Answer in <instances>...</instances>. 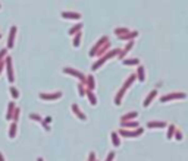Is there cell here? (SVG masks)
<instances>
[{"mask_svg":"<svg viewBox=\"0 0 188 161\" xmlns=\"http://www.w3.org/2000/svg\"><path fill=\"white\" fill-rule=\"evenodd\" d=\"M63 71V73H68V75H72V76H75L79 82H82V84H85V79H87V76L84 75L82 72H79V71H75V69H72V67H63L62 69Z\"/></svg>","mask_w":188,"mask_h":161,"instance_id":"1","label":"cell"},{"mask_svg":"<svg viewBox=\"0 0 188 161\" xmlns=\"http://www.w3.org/2000/svg\"><path fill=\"white\" fill-rule=\"evenodd\" d=\"M187 98V94L185 92H170V94H166L163 95L160 101L162 103H168V101H172V100H184Z\"/></svg>","mask_w":188,"mask_h":161,"instance_id":"2","label":"cell"},{"mask_svg":"<svg viewBox=\"0 0 188 161\" xmlns=\"http://www.w3.org/2000/svg\"><path fill=\"white\" fill-rule=\"evenodd\" d=\"M143 132H144L143 128H137V130H125V129H121V130L118 132V135H121V136H124V138H135V136L143 135Z\"/></svg>","mask_w":188,"mask_h":161,"instance_id":"3","label":"cell"},{"mask_svg":"<svg viewBox=\"0 0 188 161\" xmlns=\"http://www.w3.org/2000/svg\"><path fill=\"white\" fill-rule=\"evenodd\" d=\"M5 62H6V71H8V80L10 84L15 80V75H13V66H12V59L9 56L5 57Z\"/></svg>","mask_w":188,"mask_h":161,"instance_id":"4","label":"cell"},{"mask_svg":"<svg viewBox=\"0 0 188 161\" xmlns=\"http://www.w3.org/2000/svg\"><path fill=\"white\" fill-rule=\"evenodd\" d=\"M62 97V92L60 91H56L53 94H46V92H40V98L46 100V101H53V100H59Z\"/></svg>","mask_w":188,"mask_h":161,"instance_id":"5","label":"cell"},{"mask_svg":"<svg viewBox=\"0 0 188 161\" xmlns=\"http://www.w3.org/2000/svg\"><path fill=\"white\" fill-rule=\"evenodd\" d=\"M107 41H109V37H106V35H104V37H101L100 40H99V41H97L96 43V46H94V47L91 48V50H90V56L91 57H94V54H96V51L97 50H99V48L101 47V46H103V44L104 43H107Z\"/></svg>","mask_w":188,"mask_h":161,"instance_id":"6","label":"cell"},{"mask_svg":"<svg viewBox=\"0 0 188 161\" xmlns=\"http://www.w3.org/2000/svg\"><path fill=\"white\" fill-rule=\"evenodd\" d=\"M138 37V32L137 31H130V32L124 34V35H118V38L121 40V41H131V40H134V38Z\"/></svg>","mask_w":188,"mask_h":161,"instance_id":"7","label":"cell"},{"mask_svg":"<svg viewBox=\"0 0 188 161\" xmlns=\"http://www.w3.org/2000/svg\"><path fill=\"white\" fill-rule=\"evenodd\" d=\"M109 48H110V41H107V43H104L103 46H101L99 50L96 51V54H94V57H101V56H104L107 51H109Z\"/></svg>","mask_w":188,"mask_h":161,"instance_id":"8","label":"cell"},{"mask_svg":"<svg viewBox=\"0 0 188 161\" xmlns=\"http://www.w3.org/2000/svg\"><path fill=\"white\" fill-rule=\"evenodd\" d=\"M16 31H18V28L16 27H12L10 28V32H9V40H8V48H12L15 44V35H16Z\"/></svg>","mask_w":188,"mask_h":161,"instance_id":"9","label":"cell"},{"mask_svg":"<svg viewBox=\"0 0 188 161\" xmlns=\"http://www.w3.org/2000/svg\"><path fill=\"white\" fill-rule=\"evenodd\" d=\"M60 16L65 19H74V21H78V19L81 18V13H78V12H62Z\"/></svg>","mask_w":188,"mask_h":161,"instance_id":"10","label":"cell"},{"mask_svg":"<svg viewBox=\"0 0 188 161\" xmlns=\"http://www.w3.org/2000/svg\"><path fill=\"white\" fill-rule=\"evenodd\" d=\"M85 88H87L88 91H93L96 88V80H94V76L93 75L87 76V79H85Z\"/></svg>","mask_w":188,"mask_h":161,"instance_id":"11","label":"cell"},{"mask_svg":"<svg viewBox=\"0 0 188 161\" xmlns=\"http://www.w3.org/2000/svg\"><path fill=\"white\" fill-rule=\"evenodd\" d=\"M109 59H110V57L107 56V53H106V54H104V56L99 57V60H97V62L94 63V65H93V67H91V69H93V71H97V69H99V67H100V66H101V65H103V63H104V62H107Z\"/></svg>","mask_w":188,"mask_h":161,"instance_id":"12","label":"cell"},{"mask_svg":"<svg viewBox=\"0 0 188 161\" xmlns=\"http://www.w3.org/2000/svg\"><path fill=\"white\" fill-rule=\"evenodd\" d=\"M122 129H137L140 128L138 122H132V120H128V122H121Z\"/></svg>","mask_w":188,"mask_h":161,"instance_id":"13","label":"cell"},{"mask_svg":"<svg viewBox=\"0 0 188 161\" xmlns=\"http://www.w3.org/2000/svg\"><path fill=\"white\" fill-rule=\"evenodd\" d=\"M156 95H157V90H153L149 95H147V98L144 100V103H143V105H144V107H149V105L151 104V101H153V100L156 98Z\"/></svg>","mask_w":188,"mask_h":161,"instance_id":"14","label":"cell"},{"mask_svg":"<svg viewBox=\"0 0 188 161\" xmlns=\"http://www.w3.org/2000/svg\"><path fill=\"white\" fill-rule=\"evenodd\" d=\"M71 109H72V113L75 114L78 119H81V120H85V119H87V117H85V114L79 110V107H78L77 104H72V105H71Z\"/></svg>","mask_w":188,"mask_h":161,"instance_id":"15","label":"cell"},{"mask_svg":"<svg viewBox=\"0 0 188 161\" xmlns=\"http://www.w3.org/2000/svg\"><path fill=\"white\" fill-rule=\"evenodd\" d=\"M125 92H126L125 88H121V90H119V92L116 94V97H115V104H116V105H121L122 98H124V95H125Z\"/></svg>","mask_w":188,"mask_h":161,"instance_id":"16","label":"cell"},{"mask_svg":"<svg viewBox=\"0 0 188 161\" xmlns=\"http://www.w3.org/2000/svg\"><path fill=\"white\" fill-rule=\"evenodd\" d=\"M15 109H16L15 103H9V104H8V113H6V120H12V116H13Z\"/></svg>","mask_w":188,"mask_h":161,"instance_id":"17","label":"cell"},{"mask_svg":"<svg viewBox=\"0 0 188 161\" xmlns=\"http://www.w3.org/2000/svg\"><path fill=\"white\" fill-rule=\"evenodd\" d=\"M147 128L149 129H156V128L162 129V128H166V123H165V122H149V123H147Z\"/></svg>","mask_w":188,"mask_h":161,"instance_id":"18","label":"cell"},{"mask_svg":"<svg viewBox=\"0 0 188 161\" xmlns=\"http://www.w3.org/2000/svg\"><path fill=\"white\" fill-rule=\"evenodd\" d=\"M137 79L140 80V82H144L145 80V71L143 66H138V69H137Z\"/></svg>","mask_w":188,"mask_h":161,"instance_id":"19","label":"cell"},{"mask_svg":"<svg viewBox=\"0 0 188 161\" xmlns=\"http://www.w3.org/2000/svg\"><path fill=\"white\" fill-rule=\"evenodd\" d=\"M137 116H138V113L137 111H130V113L124 114L121 117V122H128V120H131V119H137Z\"/></svg>","mask_w":188,"mask_h":161,"instance_id":"20","label":"cell"},{"mask_svg":"<svg viewBox=\"0 0 188 161\" xmlns=\"http://www.w3.org/2000/svg\"><path fill=\"white\" fill-rule=\"evenodd\" d=\"M137 79V75H135V73H132V75H130V78H128V79L125 80V84H124V86H122V88H125V90H128V88H130L131 85H132V84H134V80Z\"/></svg>","mask_w":188,"mask_h":161,"instance_id":"21","label":"cell"},{"mask_svg":"<svg viewBox=\"0 0 188 161\" xmlns=\"http://www.w3.org/2000/svg\"><path fill=\"white\" fill-rule=\"evenodd\" d=\"M85 95L88 97V101H90V104H91V105H96V104H97V98H96V95L93 94V91H88V90H87Z\"/></svg>","mask_w":188,"mask_h":161,"instance_id":"22","label":"cell"},{"mask_svg":"<svg viewBox=\"0 0 188 161\" xmlns=\"http://www.w3.org/2000/svg\"><path fill=\"white\" fill-rule=\"evenodd\" d=\"M122 63L126 66H135V65H140V60L138 59H125V60H122Z\"/></svg>","mask_w":188,"mask_h":161,"instance_id":"23","label":"cell"},{"mask_svg":"<svg viewBox=\"0 0 188 161\" xmlns=\"http://www.w3.org/2000/svg\"><path fill=\"white\" fill-rule=\"evenodd\" d=\"M81 37H82V35H81V31L74 35V41H72V46H74V47H79V44H81Z\"/></svg>","mask_w":188,"mask_h":161,"instance_id":"24","label":"cell"},{"mask_svg":"<svg viewBox=\"0 0 188 161\" xmlns=\"http://www.w3.org/2000/svg\"><path fill=\"white\" fill-rule=\"evenodd\" d=\"M110 138H112V142H113V145H115V147H119V145H121V141H119V135H118L116 132H112Z\"/></svg>","mask_w":188,"mask_h":161,"instance_id":"25","label":"cell"},{"mask_svg":"<svg viewBox=\"0 0 188 161\" xmlns=\"http://www.w3.org/2000/svg\"><path fill=\"white\" fill-rule=\"evenodd\" d=\"M15 136H16V122H13L9 128V138L10 139H13Z\"/></svg>","mask_w":188,"mask_h":161,"instance_id":"26","label":"cell"},{"mask_svg":"<svg viewBox=\"0 0 188 161\" xmlns=\"http://www.w3.org/2000/svg\"><path fill=\"white\" fill-rule=\"evenodd\" d=\"M175 130H176L175 124H170V126L168 128V133H166V138H168V139H172V136L175 135Z\"/></svg>","mask_w":188,"mask_h":161,"instance_id":"27","label":"cell"},{"mask_svg":"<svg viewBox=\"0 0 188 161\" xmlns=\"http://www.w3.org/2000/svg\"><path fill=\"white\" fill-rule=\"evenodd\" d=\"M78 88V94H79V97H84L85 95V92H87V88H85V84H79V85L77 86Z\"/></svg>","mask_w":188,"mask_h":161,"instance_id":"28","label":"cell"},{"mask_svg":"<svg viewBox=\"0 0 188 161\" xmlns=\"http://www.w3.org/2000/svg\"><path fill=\"white\" fill-rule=\"evenodd\" d=\"M82 28V24H77V25H74L72 28L69 29V34H71V35H75V34L77 32H79V29Z\"/></svg>","mask_w":188,"mask_h":161,"instance_id":"29","label":"cell"},{"mask_svg":"<svg viewBox=\"0 0 188 161\" xmlns=\"http://www.w3.org/2000/svg\"><path fill=\"white\" fill-rule=\"evenodd\" d=\"M131 29H128V28H122V27H119V28H116L115 29V34H116V37L118 35H124V34H126V32H130Z\"/></svg>","mask_w":188,"mask_h":161,"instance_id":"30","label":"cell"},{"mask_svg":"<svg viewBox=\"0 0 188 161\" xmlns=\"http://www.w3.org/2000/svg\"><path fill=\"white\" fill-rule=\"evenodd\" d=\"M10 95H12V98H18V97H19V91L16 90V88H15V86H10Z\"/></svg>","mask_w":188,"mask_h":161,"instance_id":"31","label":"cell"},{"mask_svg":"<svg viewBox=\"0 0 188 161\" xmlns=\"http://www.w3.org/2000/svg\"><path fill=\"white\" fill-rule=\"evenodd\" d=\"M19 114H21V110L16 107V109H15V111H13V116H12V120H13V122H18V119H19Z\"/></svg>","mask_w":188,"mask_h":161,"instance_id":"32","label":"cell"},{"mask_svg":"<svg viewBox=\"0 0 188 161\" xmlns=\"http://www.w3.org/2000/svg\"><path fill=\"white\" fill-rule=\"evenodd\" d=\"M29 119H33V120H35V122H38V123H43V119L40 117L38 114H35V113L29 114Z\"/></svg>","mask_w":188,"mask_h":161,"instance_id":"33","label":"cell"},{"mask_svg":"<svg viewBox=\"0 0 188 161\" xmlns=\"http://www.w3.org/2000/svg\"><path fill=\"white\" fill-rule=\"evenodd\" d=\"M6 53H8V48H3V50H0V63L3 62V60H5Z\"/></svg>","mask_w":188,"mask_h":161,"instance_id":"34","label":"cell"},{"mask_svg":"<svg viewBox=\"0 0 188 161\" xmlns=\"http://www.w3.org/2000/svg\"><path fill=\"white\" fill-rule=\"evenodd\" d=\"M175 138H176V141H181L182 139V133L179 132V130H175V135H174Z\"/></svg>","mask_w":188,"mask_h":161,"instance_id":"35","label":"cell"},{"mask_svg":"<svg viewBox=\"0 0 188 161\" xmlns=\"http://www.w3.org/2000/svg\"><path fill=\"white\" fill-rule=\"evenodd\" d=\"M113 158H115V152L112 151V152H109V155H107L106 161H113Z\"/></svg>","mask_w":188,"mask_h":161,"instance_id":"36","label":"cell"},{"mask_svg":"<svg viewBox=\"0 0 188 161\" xmlns=\"http://www.w3.org/2000/svg\"><path fill=\"white\" fill-rule=\"evenodd\" d=\"M88 161H96V154H94V152H90V155H88Z\"/></svg>","mask_w":188,"mask_h":161,"instance_id":"37","label":"cell"},{"mask_svg":"<svg viewBox=\"0 0 188 161\" xmlns=\"http://www.w3.org/2000/svg\"><path fill=\"white\" fill-rule=\"evenodd\" d=\"M5 66H6V62H5V60H3V62L0 63V73L3 72V67H5Z\"/></svg>","mask_w":188,"mask_h":161,"instance_id":"38","label":"cell"},{"mask_svg":"<svg viewBox=\"0 0 188 161\" xmlns=\"http://www.w3.org/2000/svg\"><path fill=\"white\" fill-rule=\"evenodd\" d=\"M43 122H44V123H50V122H52V117H50V116H47V117H46V119H44V120H43Z\"/></svg>","mask_w":188,"mask_h":161,"instance_id":"39","label":"cell"},{"mask_svg":"<svg viewBox=\"0 0 188 161\" xmlns=\"http://www.w3.org/2000/svg\"><path fill=\"white\" fill-rule=\"evenodd\" d=\"M41 126H43V128L46 129V130H50V126H48L47 123H44V122H43V123H41Z\"/></svg>","mask_w":188,"mask_h":161,"instance_id":"40","label":"cell"},{"mask_svg":"<svg viewBox=\"0 0 188 161\" xmlns=\"http://www.w3.org/2000/svg\"><path fill=\"white\" fill-rule=\"evenodd\" d=\"M0 161H5V158H3V154L0 152Z\"/></svg>","mask_w":188,"mask_h":161,"instance_id":"41","label":"cell"},{"mask_svg":"<svg viewBox=\"0 0 188 161\" xmlns=\"http://www.w3.org/2000/svg\"><path fill=\"white\" fill-rule=\"evenodd\" d=\"M37 161H44V160H43V158H37Z\"/></svg>","mask_w":188,"mask_h":161,"instance_id":"42","label":"cell"},{"mask_svg":"<svg viewBox=\"0 0 188 161\" xmlns=\"http://www.w3.org/2000/svg\"><path fill=\"white\" fill-rule=\"evenodd\" d=\"M0 38H2V34H0Z\"/></svg>","mask_w":188,"mask_h":161,"instance_id":"43","label":"cell"},{"mask_svg":"<svg viewBox=\"0 0 188 161\" xmlns=\"http://www.w3.org/2000/svg\"><path fill=\"white\" fill-rule=\"evenodd\" d=\"M0 7H2V5H0Z\"/></svg>","mask_w":188,"mask_h":161,"instance_id":"44","label":"cell"}]
</instances>
